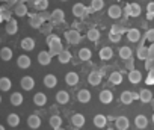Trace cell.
<instances>
[{
    "label": "cell",
    "instance_id": "obj_1",
    "mask_svg": "<svg viewBox=\"0 0 154 130\" xmlns=\"http://www.w3.org/2000/svg\"><path fill=\"white\" fill-rule=\"evenodd\" d=\"M47 44L50 45V54L53 56V54H57V53H60L63 48H62V44H60V39H59V36L57 35H48L47 36Z\"/></svg>",
    "mask_w": 154,
    "mask_h": 130
},
{
    "label": "cell",
    "instance_id": "obj_2",
    "mask_svg": "<svg viewBox=\"0 0 154 130\" xmlns=\"http://www.w3.org/2000/svg\"><path fill=\"white\" fill-rule=\"evenodd\" d=\"M65 39L68 41V44L75 45V44H79V42H80L82 35H80V32H79V30L71 29V30H66V32H65Z\"/></svg>",
    "mask_w": 154,
    "mask_h": 130
},
{
    "label": "cell",
    "instance_id": "obj_3",
    "mask_svg": "<svg viewBox=\"0 0 154 130\" xmlns=\"http://www.w3.org/2000/svg\"><path fill=\"white\" fill-rule=\"evenodd\" d=\"M88 14H89L88 8L83 3H80V2L72 6V15L77 17V18H85V17H88Z\"/></svg>",
    "mask_w": 154,
    "mask_h": 130
},
{
    "label": "cell",
    "instance_id": "obj_4",
    "mask_svg": "<svg viewBox=\"0 0 154 130\" xmlns=\"http://www.w3.org/2000/svg\"><path fill=\"white\" fill-rule=\"evenodd\" d=\"M124 12H125L127 17H133V18H134V17H139V15H140L142 9H140V6H139L137 3H127Z\"/></svg>",
    "mask_w": 154,
    "mask_h": 130
},
{
    "label": "cell",
    "instance_id": "obj_5",
    "mask_svg": "<svg viewBox=\"0 0 154 130\" xmlns=\"http://www.w3.org/2000/svg\"><path fill=\"white\" fill-rule=\"evenodd\" d=\"M20 86H21V89H24V91H32V89L35 88V79H33L32 76H24V77L20 80Z\"/></svg>",
    "mask_w": 154,
    "mask_h": 130
},
{
    "label": "cell",
    "instance_id": "obj_6",
    "mask_svg": "<svg viewBox=\"0 0 154 130\" xmlns=\"http://www.w3.org/2000/svg\"><path fill=\"white\" fill-rule=\"evenodd\" d=\"M107 15H109L112 20H118V18H121V15H122V9H121V6H119V5H110L109 9H107Z\"/></svg>",
    "mask_w": 154,
    "mask_h": 130
},
{
    "label": "cell",
    "instance_id": "obj_7",
    "mask_svg": "<svg viewBox=\"0 0 154 130\" xmlns=\"http://www.w3.org/2000/svg\"><path fill=\"white\" fill-rule=\"evenodd\" d=\"M38 62L42 65V67H47V65H50V62H51V54H50V51H47V50H42V51H39L38 53Z\"/></svg>",
    "mask_w": 154,
    "mask_h": 130
},
{
    "label": "cell",
    "instance_id": "obj_8",
    "mask_svg": "<svg viewBox=\"0 0 154 130\" xmlns=\"http://www.w3.org/2000/svg\"><path fill=\"white\" fill-rule=\"evenodd\" d=\"M71 124H72L74 127H77V128H82V127L86 124V118H85L82 113H74V115L71 116Z\"/></svg>",
    "mask_w": 154,
    "mask_h": 130
},
{
    "label": "cell",
    "instance_id": "obj_9",
    "mask_svg": "<svg viewBox=\"0 0 154 130\" xmlns=\"http://www.w3.org/2000/svg\"><path fill=\"white\" fill-rule=\"evenodd\" d=\"M91 91L89 89H80L79 92H77V101H80V103H83V104H86V103H89L91 101Z\"/></svg>",
    "mask_w": 154,
    "mask_h": 130
},
{
    "label": "cell",
    "instance_id": "obj_10",
    "mask_svg": "<svg viewBox=\"0 0 154 130\" xmlns=\"http://www.w3.org/2000/svg\"><path fill=\"white\" fill-rule=\"evenodd\" d=\"M98 98H100V101H101L103 104H110V103L113 101V94H112L110 89H103V91L100 92Z\"/></svg>",
    "mask_w": 154,
    "mask_h": 130
},
{
    "label": "cell",
    "instance_id": "obj_11",
    "mask_svg": "<svg viewBox=\"0 0 154 130\" xmlns=\"http://www.w3.org/2000/svg\"><path fill=\"white\" fill-rule=\"evenodd\" d=\"M30 57L27 56V54H20L18 57H17V65H18V68H21V70H27L29 67H30Z\"/></svg>",
    "mask_w": 154,
    "mask_h": 130
},
{
    "label": "cell",
    "instance_id": "obj_12",
    "mask_svg": "<svg viewBox=\"0 0 154 130\" xmlns=\"http://www.w3.org/2000/svg\"><path fill=\"white\" fill-rule=\"evenodd\" d=\"M79 80H80L79 74L74 73V71H69V73L65 74V82H66L68 86H75L77 83H79Z\"/></svg>",
    "mask_w": 154,
    "mask_h": 130
},
{
    "label": "cell",
    "instance_id": "obj_13",
    "mask_svg": "<svg viewBox=\"0 0 154 130\" xmlns=\"http://www.w3.org/2000/svg\"><path fill=\"white\" fill-rule=\"evenodd\" d=\"M50 18L54 24H59V23H63L65 20V12L62 9H54L51 14H50Z\"/></svg>",
    "mask_w": 154,
    "mask_h": 130
},
{
    "label": "cell",
    "instance_id": "obj_14",
    "mask_svg": "<svg viewBox=\"0 0 154 130\" xmlns=\"http://www.w3.org/2000/svg\"><path fill=\"white\" fill-rule=\"evenodd\" d=\"M20 45H21V48H23L24 51H32V50L35 48V39L30 38V36H26V38L21 39Z\"/></svg>",
    "mask_w": 154,
    "mask_h": 130
},
{
    "label": "cell",
    "instance_id": "obj_15",
    "mask_svg": "<svg viewBox=\"0 0 154 130\" xmlns=\"http://www.w3.org/2000/svg\"><path fill=\"white\" fill-rule=\"evenodd\" d=\"M54 98H56V103H59V104H66V103L69 101V94H68V91L60 89V91L56 92Z\"/></svg>",
    "mask_w": 154,
    "mask_h": 130
},
{
    "label": "cell",
    "instance_id": "obj_16",
    "mask_svg": "<svg viewBox=\"0 0 154 130\" xmlns=\"http://www.w3.org/2000/svg\"><path fill=\"white\" fill-rule=\"evenodd\" d=\"M128 125H130V121H128L127 116H118V118L115 119V127H116V130H127Z\"/></svg>",
    "mask_w": 154,
    "mask_h": 130
},
{
    "label": "cell",
    "instance_id": "obj_17",
    "mask_svg": "<svg viewBox=\"0 0 154 130\" xmlns=\"http://www.w3.org/2000/svg\"><path fill=\"white\" fill-rule=\"evenodd\" d=\"M100 36H101V33H100V30L97 29V27H91L89 30H88V33H86V38L91 41V42H98L100 41Z\"/></svg>",
    "mask_w": 154,
    "mask_h": 130
},
{
    "label": "cell",
    "instance_id": "obj_18",
    "mask_svg": "<svg viewBox=\"0 0 154 130\" xmlns=\"http://www.w3.org/2000/svg\"><path fill=\"white\" fill-rule=\"evenodd\" d=\"M101 73L100 71H92V73H89V76H88V82L92 85V86H98L100 83H101Z\"/></svg>",
    "mask_w": 154,
    "mask_h": 130
},
{
    "label": "cell",
    "instance_id": "obj_19",
    "mask_svg": "<svg viewBox=\"0 0 154 130\" xmlns=\"http://www.w3.org/2000/svg\"><path fill=\"white\" fill-rule=\"evenodd\" d=\"M27 125L30 127V128H39L41 127V118L36 115V113H32V115H29V118H27Z\"/></svg>",
    "mask_w": 154,
    "mask_h": 130
},
{
    "label": "cell",
    "instance_id": "obj_20",
    "mask_svg": "<svg viewBox=\"0 0 154 130\" xmlns=\"http://www.w3.org/2000/svg\"><path fill=\"white\" fill-rule=\"evenodd\" d=\"M140 80H142V73H140L139 70H131V71H128V82H130V83L137 85Z\"/></svg>",
    "mask_w": 154,
    "mask_h": 130
},
{
    "label": "cell",
    "instance_id": "obj_21",
    "mask_svg": "<svg viewBox=\"0 0 154 130\" xmlns=\"http://www.w3.org/2000/svg\"><path fill=\"white\" fill-rule=\"evenodd\" d=\"M42 83H44V86H47V88H54V86L57 85V77H56L54 74H45L44 79H42Z\"/></svg>",
    "mask_w": 154,
    "mask_h": 130
},
{
    "label": "cell",
    "instance_id": "obj_22",
    "mask_svg": "<svg viewBox=\"0 0 154 130\" xmlns=\"http://www.w3.org/2000/svg\"><path fill=\"white\" fill-rule=\"evenodd\" d=\"M14 14H15L17 17H26V15L29 14L27 5H26V3H18V5H15V8H14Z\"/></svg>",
    "mask_w": 154,
    "mask_h": 130
},
{
    "label": "cell",
    "instance_id": "obj_23",
    "mask_svg": "<svg viewBox=\"0 0 154 130\" xmlns=\"http://www.w3.org/2000/svg\"><path fill=\"white\" fill-rule=\"evenodd\" d=\"M127 39L130 42H139L140 41V32H139V29H128L127 30Z\"/></svg>",
    "mask_w": 154,
    "mask_h": 130
},
{
    "label": "cell",
    "instance_id": "obj_24",
    "mask_svg": "<svg viewBox=\"0 0 154 130\" xmlns=\"http://www.w3.org/2000/svg\"><path fill=\"white\" fill-rule=\"evenodd\" d=\"M92 122H94V125H95V127H98V128H104V127H106V124H107V118H106L103 113H98V115H95V116H94Z\"/></svg>",
    "mask_w": 154,
    "mask_h": 130
},
{
    "label": "cell",
    "instance_id": "obj_25",
    "mask_svg": "<svg viewBox=\"0 0 154 130\" xmlns=\"http://www.w3.org/2000/svg\"><path fill=\"white\" fill-rule=\"evenodd\" d=\"M9 101H11V104H12V106H21V104H23V101H24L23 94H21V92H12V94H11Z\"/></svg>",
    "mask_w": 154,
    "mask_h": 130
},
{
    "label": "cell",
    "instance_id": "obj_26",
    "mask_svg": "<svg viewBox=\"0 0 154 130\" xmlns=\"http://www.w3.org/2000/svg\"><path fill=\"white\" fill-rule=\"evenodd\" d=\"M12 56H14V51H12L9 47H3V48H0V59H2V60L8 62V60H11V59H12Z\"/></svg>",
    "mask_w": 154,
    "mask_h": 130
},
{
    "label": "cell",
    "instance_id": "obj_27",
    "mask_svg": "<svg viewBox=\"0 0 154 130\" xmlns=\"http://www.w3.org/2000/svg\"><path fill=\"white\" fill-rule=\"evenodd\" d=\"M5 29H6V33H8V35H15V33L18 32V24H17L15 20H8Z\"/></svg>",
    "mask_w": 154,
    "mask_h": 130
},
{
    "label": "cell",
    "instance_id": "obj_28",
    "mask_svg": "<svg viewBox=\"0 0 154 130\" xmlns=\"http://www.w3.org/2000/svg\"><path fill=\"white\" fill-rule=\"evenodd\" d=\"M119 100H121L122 104H131V103L134 101V100H133V92H131V91H122Z\"/></svg>",
    "mask_w": 154,
    "mask_h": 130
},
{
    "label": "cell",
    "instance_id": "obj_29",
    "mask_svg": "<svg viewBox=\"0 0 154 130\" xmlns=\"http://www.w3.org/2000/svg\"><path fill=\"white\" fill-rule=\"evenodd\" d=\"M134 125H136L137 128L143 130V128L148 125V118H146L145 115H137V116L134 118Z\"/></svg>",
    "mask_w": 154,
    "mask_h": 130
},
{
    "label": "cell",
    "instance_id": "obj_30",
    "mask_svg": "<svg viewBox=\"0 0 154 130\" xmlns=\"http://www.w3.org/2000/svg\"><path fill=\"white\" fill-rule=\"evenodd\" d=\"M12 88V80L9 77H0V91L8 92Z\"/></svg>",
    "mask_w": 154,
    "mask_h": 130
},
{
    "label": "cell",
    "instance_id": "obj_31",
    "mask_svg": "<svg viewBox=\"0 0 154 130\" xmlns=\"http://www.w3.org/2000/svg\"><path fill=\"white\" fill-rule=\"evenodd\" d=\"M29 24H30L32 27H35V29H39V27L44 24V21L41 20V17H39L38 14H32V15H30V20H29Z\"/></svg>",
    "mask_w": 154,
    "mask_h": 130
},
{
    "label": "cell",
    "instance_id": "obj_32",
    "mask_svg": "<svg viewBox=\"0 0 154 130\" xmlns=\"http://www.w3.org/2000/svg\"><path fill=\"white\" fill-rule=\"evenodd\" d=\"M71 51L69 50H62L60 53H57V60L60 62V63H68L69 60H71Z\"/></svg>",
    "mask_w": 154,
    "mask_h": 130
},
{
    "label": "cell",
    "instance_id": "obj_33",
    "mask_svg": "<svg viewBox=\"0 0 154 130\" xmlns=\"http://www.w3.org/2000/svg\"><path fill=\"white\" fill-rule=\"evenodd\" d=\"M139 100H140L142 103H149V101L152 100V92H151L149 89H140V92H139Z\"/></svg>",
    "mask_w": 154,
    "mask_h": 130
},
{
    "label": "cell",
    "instance_id": "obj_34",
    "mask_svg": "<svg viewBox=\"0 0 154 130\" xmlns=\"http://www.w3.org/2000/svg\"><path fill=\"white\" fill-rule=\"evenodd\" d=\"M33 103L36 104V106H44L45 103H47V95L44 94V92H36L35 95H33Z\"/></svg>",
    "mask_w": 154,
    "mask_h": 130
},
{
    "label": "cell",
    "instance_id": "obj_35",
    "mask_svg": "<svg viewBox=\"0 0 154 130\" xmlns=\"http://www.w3.org/2000/svg\"><path fill=\"white\" fill-rule=\"evenodd\" d=\"M112 57H113V50H112L110 47H103V48L100 50V59L109 60V59H112Z\"/></svg>",
    "mask_w": 154,
    "mask_h": 130
},
{
    "label": "cell",
    "instance_id": "obj_36",
    "mask_svg": "<svg viewBox=\"0 0 154 130\" xmlns=\"http://www.w3.org/2000/svg\"><path fill=\"white\" fill-rule=\"evenodd\" d=\"M91 57H92V53H91V50H89V48L83 47V48H80V50H79V59H80V60L86 62V60H91Z\"/></svg>",
    "mask_w": 154,
    "mask_h": 130
},
{
    "label": "cell",
    "instance_id": "obj_37",
    "mask_svg": "<svg viewBox=\"0 0 154 130\" xmlns=\"http://www.w3.org/2000/svg\"><path fill=\"white\" fill-rule=\"evenodd\" d=\"M131 54H133V51H131V48H130L128 45H124V47H121V48H119V57H121L122 60H125V59L131 57Z\"/></svg>",
    "mask_w": 154,
    "mask_h": 130
},
{
    "label": "cell",
    "instance_id": "obj_38",
    "mask_svg": "<svg viewBox=\"0 0 154 130\" xmlns=\"http://www.w3.org/2000/svg\"><path fill=\"white\" fill-rule=\"evenodd\" d=\"M109 80H110V83H113V85H121V83H122V74H121L119 71H113V73L109 76Z\"/></svg>",
    "mask_w": 154,
    "mask_h": 130
},
{
    "label": "cell",
    "instance_id": "obj_39",
    "mask_svg": "<svg viewBox=\"0 0 154 130\" xmlns=\"http://www.w3.org/2000/svg\"><path fill=\"white\" fill-rule=\"evenodd\" d=\"M6 122H8V125H11V127H17V125L20 124V116H18L17 113H9L8 118H6Z\"/></svg>",
    "mask_w": 154,
    "mask_h": 130
},
{
    "label": "cell",
    "instance_id": "obj_40",
    "mask_svg": "<svg viewBox=\"0 0 154 130\" xmlns=\"http://www.w3.org/2000/svg\"><path fill=\"white\" fill-rule=\"evenodd\" d=\"M104 8V0H91V11L98 12Z\"/></svg>",
    "mask_w": 154,
    "mask_h": 130
},
{
    "label": "cell",
    "instance_id": "obj_41",
    "mask_svg": "<svg viewBox=\"0 0 154 130\" xmlns=\"http://www.w3.org/2000/svg\"><path fill=\"white\" fill-rule=\"evenodd\" d=\"M136 53H137V59H140V60H145V59L148 57V47H145L143 44H140Z\"/></svg>",
    "mask_w": 154,
    "mask_h": 130
},
{
    "label": "cell",
    "instance_id": "obj_42",
    "mask_svg": "<svg viewBox=\"0 0 154 130\" xmlns=\"http://www.w3.org/2000/svg\"><path fill=\"white\" fill-rule=\"evenodd\" d=\"M48 122H50V125L53 128H56V127H60L62 125V118L59 115H51L50 119H48Z\"/></svg>",
    "mask_w": 154,
    "mask_h": 130
},
{
    "label": "cell",
    "instance_id": "obj_43",
    "mask_svg": "<svg viewBox=\"0 0 154 130\" xmlns=\"http://www.w3.org/2000/svg\"><path fill=\"white\" fill-rule=\"evenodd\" d=\"M35 8L39 11H45L48 8V0H36L35 2Z\"/></svg>",
    "mask_w": 154,
    "mask_h": 130
},
{
    "label": "cell",
    "instance_id": "obj_44",
    "mask_svg": "<svg viewBox=\"0 0 154 130\" xmlns=\"http://www.w3.org/2000/svg\"><path fill=\"white\" fill-rule=\"evenodd\" d=\"M146 18L154 20V2H149L146 5Z\"/></svg>",
    "mask_w": 154,
    "mask_h": 130
},
{
    "label": "cell",
    "instance_id": "obj_45",
    "mask_svg": "<svg viewBox=\"0 0 154 130\" xmlns=\"http://www.w3.org/2000/svg\"><path fill=\"white\" fill-rule=\"evenodd\" d=\"M121 33H116V32H109V39L112 41V42H119L121 41Z\"/></svg>",
    "mask_w": 154,
    "mask_h": 130
},
{
    "label": "cell",
    "instance_id": "obj_46",
    "mask_svg": "<svg viewBox=\"0 0 154 130\" xmlns=\"http://www.w3.org/2000/svg\"><path fill=\"white\" fill-rule=\"evenodd\" d=\"M125 68H127L128 71L134 70V59H133V56L128 57V59H125Z\"/></svg>",
    "mask_w": 154,
    "mask_h": 130
},
{
    "label": "cell",
    "instance_id": "obj_47",
    "mask_svg": "<svg viewBox=\"0 0 154 130\" xmlns=\"http://www.w3.org/2000/svg\"><path fill=\"white\" fill-rule=\"evenodd\" d=\"M145 41L154 42V29H148V30L145 32Z\"/></svg>",
    "mask_w": 154,
    "mask_h": 130
},
{
    "label": "cell",
    "instance_id": "obj_48",
    "mask_svg": "<svg viewBox=\"0 0 154 130\" xmlns=\"http://www.w3.org/2000/svg\"><path fill=\"white\" fill-rule=\"evenodd\" d=\"M145 68H146L148 71H151V70L154 68V59H151V57H146V59H145Z\"/></svg>",
    "mask_w": 154,
    "mask_h": 130
},
{
    "label": "cell",
    "instance_id": "obj_49",
    "mask_svg": "<svg viewBox=\"0 0 154 130\" xmlns=\"http://www.w3.org/2000/svg\"><path fill=\"white\" fill-rule=\"evenodd\" d=\"M148 57L154 59V42H151V45L148 47Z\"/></svg>",
    "mask_w": 154,
    "mask_h": 130
},
{
    "label": "cell",
    "instance_id": "obj_50",
    "mask_svg": "<svg viewBox=\"0 0 154 130\" xmlns=\"http://www.w3.org/2000/svg\"><path fill=\"white\" fill-rule=\"evenodd\" d=\"M139 98V94L137 92H133V100H137Z\"/></svg>",
    "mask_w": 154,
    "mask_h": 130
},
{
    "label": "cell",
    "instance_id": "obj_51",
    "mask_svg": "<svg viewBox=\"0 0 154 130\" xmlns=\"http://www.w3.org/2000/svg\"><path fill=\"white\" fill-rule=\"evenodd\" d=\"M0 130H6V128H5V125H2V124H0Z\"/></svg>",
    "mask_w": 154,
    "mask_h": 130
},
{
    "label": "cell",
    "instance_id": "obj_52",
    "mask_svg": "<svg viewBox=\"0 0 154 130\" xmlns=\"http://www.w3.org/2000/svg\"><path fill=\"white\" fill-rule=\"evenodd\" d=\"M69 130H80V128H77V127H74V125H72V128H69Z\"/></svg>",
    "mask_w": 154,
    "mask_h": 130
},
{
    "label": "cell",
    "instance_id": "obj_53",
    "mask_svg": "<svg viewBox=\"0 0 154 130\" xmlns=\"http://www.w3.org/2000/svg\"><path fill=\"white\" fill-rule=\"evenodd\" d=\"M54 130H63V128H62V125H60V127H56Z\"/></svg>",
    "mask_w": 154,
    "mask_h": 130
},
{
    "label": "cell",
    "instance_id": "obj_54",
    "mask_svg": "<svg viewBox=\"0 0 154 130\" xmlns=\"http://www.w3.org/2000/svg\"><path fill=\"white\" fill-rule=\"evenodd\" d=\"M151 121H152V124H154V113H152V118H151Z\"/></svg>",
    "mask_w": 154,
    "mask_h": 130
},
{
    "label": "cell",
    "instance_id": "obj_55",
    "mask_svg": "<svg viewBox=\"0 0 154 130\" xmlns=\"http://www.w3.org/2000/svg\"><path fill=\"white\" fill-rule=\"evenodd\" d=\"M0 2H8V0H0Z\"/></svg>",
    "mask_w": 154,
    "mask_h": 130
},
{
    "label": "cell",
    "instance_id": "obj_56",
    "mask_svg": "<svg viewBox=\"0 0 154 130\" xmlns=\"http://www.w3.org/2000/svg\"><path fill=\"white\" fill-rule=\"evenodd\" d=\"M149 103H152V104H154V100H151V101H149Z\"/></svg>",
    "mask_w": 154,
    "mask_h": 130
},
{
    "label": "cell",
    "instance_id": "obj_57",
    "mask_svg": "<svg viewBox=\"0 0 154 130\" xmlns=\"http://www.w3.org/2000/svg\"><path fill=\"white\" fill-rule=\"evenodd\" d=\"M0 103H2V95H0Z\"/></svg>",
    "mask_w": 154,
    "mask_h": 130
},
{
    "label": "cell",
    "instance_id": "obj_58",
    "mask_svg": "<svg viewBox=\"0 0 154 130\" xmlns=\"http://www.w3.org/2000/svg\"><path fill=\"white\" fill-rule=\"evenodd\" d=\"M60 2H66V0H60Z\"/></svg>",
    "mask_w": 154,
    "mask_h": 130
},
{
    "label": "cell",
    "instance_id": "obj_59",
    "mask_svg": "<svg viewBox=\"0 0 154 130\" xmlns=\"http://www.w3.org/2000/svg\"><path fill=\"white\" fill-rule=\"evenodd\" d=\"M107 130H113V128H107Z\"/></svg>",
    "mask_w": 154,
    "mask_h": 130
}]
</instances>
